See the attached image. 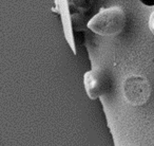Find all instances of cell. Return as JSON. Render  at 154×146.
Here are the masks:
<instances>
[{"label": "cell", "mask_w": 154, "mask_h": 146, "mask_svg": "<svg viewBox=\"0 0 154 146\" xmlns=\"http://www.w3.org/2000/svg\"><path fill=\"white\" fill-rule=\"evenodd\" d=\"M140 1L145 5H148V7H152V5H154V0H140Z\"/></svg>", "instance_id": "3957f363"}, {"label": "cell", "mask_w": 154, "mask_h": 146, "mask_svg": "<svg viewBox=\"0 0 154 146\" xmlns=\"http://www.w3.org/2000/svg\"><path fill=\"white\" fill-rule=\"evenodd\" d=\"M124 24V12L118 8H112L97 14L89 22V28L100 35H112L119 32Z\"/></svg>", "instance_id": "6da1fadb"}, {"label": "cell", "mask_w": 154, "mask_h": 146, "mask_svg": "<svg viewBox=\"0 0 154 146\" xmlns=\"http://www.w3.org/2000/svg\"><path fill=\"white\" fill-rule=\"evenodd\" d=\"M149 28L151 30V32L154 34V12L151 14L150 16V19H149Z\"/></svg>", "instance_id": "7a4b0ae2"}]
</instances>
